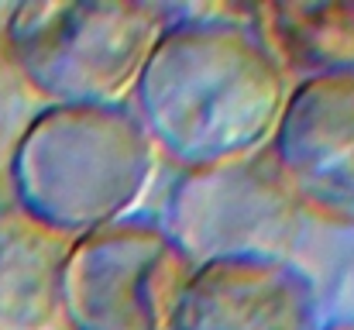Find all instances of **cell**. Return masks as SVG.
<instances>
[{"mask_svg": "<svg viewBox=\"0 0 354 330\" xmlns=\"http://www.w3.org/2000/svg\"><path fill=\"white\" fill-rule=\"evenodd\" d=\"M289 69L265 31L224 17H172L134 83V117L183 172L268 155Z\"/></svg>", "mask_w": 354, "mask_h": 330, "instance_id": "cell-1", "label": "cell"}, {"mask_svg": "<svg viewBox=\"0 0 354 330\" xmlns=\"http://www.w3.org/2000/svg\"><path fill=\"white\" fill-rule=\"evenodd\" d=\"M162 155L127 104L38 107L7 155L10 207L62 241L138 217Z\"/></svg>", "mask_w": 354, "mask_h": 330, "instance_id": "cell-2", "label": "cell"}, {"mask_svg": "<svg viewBox=\"0 0 354 330\" xmlns=\"http://www.w3.org/2000/svg\"><path fill=\"white\" fill-rule=\"evenodd\" d=\"M172 17L141 0H35L3 14L0 45L41 107H120Z\"/></svg>", "mask_w": 354, "mask_h": 330, "instance_id": "cell-3", "label": "cell"}, {"mask_svg": "<svg viewBox=\"0 0 354 330\" xmlns=\"http://www.w3.org/2000/svg\"><path fill=\"white\" fill-rule=\"evenodd\" d=\"M193 262L158 220H120L69 241L59 275L66 330H172Z\"/></svg>", "mask_w": 354, "mask_h": 330, "instance_id": "cell-4", "label": "cell"}, {"mask_svg": "<svg viewBox=\"0 0 354 330\" xmlns=\"http://www.w3.org/2000/svg\"><path fill=\"white\" fill-rule=\"evenodd\" d=\"M303 207L268 155L183 172L169 193L162 230L193 262L224 255H292Z\"/></svg>", "mask_w": 354, "mask_h": 330, "instance_id": "cell-5", "label": "cell"}, {"mask_svg": "<svg viewBox=\"0 0 354 330\" xmlns=\"http://www.w3.org/2000/svg\"><path fill=\"white\" fill-rule=\"evenodd\" d=\"M268 162L303 214L354 227V66L292 83Z\"/></svg>", "mask_w": 354, "mask_h": 330, "instance_id": "cell-6", "label": "cell"}, {"mask_svg": "<svg viewBox=\"0 0 354 330\" xmlns=\"http://www.w3.org/2000/svg\"><path fill=\"white\" fill-rule=\"evenodd\" d=\"M320 286L292 255H224L193 265L172 330H317Z\"/></svg>", "mask_w": 354, "mask_h": 330, "instance_id": "cell-7", "label": "cell"}, {"mask_svg": "<svg viewBox=\"0 0 354 330\" xmlns=\"http://www.w3.org/2000/svg\"><path fill=\"white\" fill-rule=\"evenodd\" d=\"M69 241L14 207L0 210V330H52L59 324V275Z\"/></svg>", "mask_w": 354, "mask_h": 330, "instance_id": "cell-8", "label": "cell"}, {"mask_svg": "<svg viewBox=\"0 0 354 330\" xmlns=\"http://www.w3.org/2000/svg\"><path fill=\"white\" fill-rule=\"evenodd\" d=\"M272 21H286L272 28V35H292V48H306L320 59V69L354 66V0L341 3H292V7H265Z\"/></svg>", "mask_w": 354, "mask_h": 330, "instance_id": "cell-9", "label": "cell"}, {"mask_svg": "<svg viewBox=\"0 0 354 330\" xmlns=\"http://www.w3.org/2000/svg\"><path fill=\"white\" fill-rule=\"evenodd\" d=\"M28 90L21 86L3 45H0V165H7V155L21 134V127L28 124Z\"/></svg>", "mask_w": 354, "mask_h": 330, "instance_id": "cell-10", "label": "cell"}, {"mask_svg": "<svg viewBox=\"0 0 354 330\" xmlns=\"http://www.w3.org/2000/svg\"><path fill=\"white\" fill-rule=\"evenodd\" d=\"M317 330H354V320H334V324H320Z\"/></svg>", "mask_w": 354, "mask_h": 330, "instance_id": "cell-11", "label": "cell"}]
</instances>
